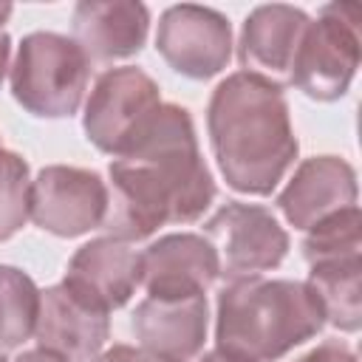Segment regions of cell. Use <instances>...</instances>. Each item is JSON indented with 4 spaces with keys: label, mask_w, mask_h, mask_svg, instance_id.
<instances>
[{
    "label": "cell",
    "mask_w": 362,
    "mask_h": 362,
    "mask_svg": "<svg viewBox=\"0 0 362 362\" xmlns=\"http://www.w3.org/2000/svg\"><path fill=\"white\" fill-rule=\"evenodd\" d=\"M325 325L308 283L238 277L218 294V351L246 362H274Z\"/></svg>",
    "instance_id": "3957f363"
},
{
    "label": "cell",
    "mask_w": 362,
    "mask_h": 362,
    "mask_svg": "<svg viewBox=\"0 0 362 362\" xmlns=\"http://www.w3.org/2000/svg\"><path fill=\"white\" fill-rule=\"evenodd\" d=\"M0 150H3V147H0Z\"/></svg>",
    "instance_id": "83f0119b"
},
{
    "label": "cell",
    "mask_w": 362,
    "mask_h": 362,
    "mask_svg": "<svg viewBox=\"0 0 362 362\" xmlns=\"http://www.w3.org/2000/svg\"><path fill=\"white\" fill-rule=\"evenodd\" d=\"M311 17L303 8L272 3V6H257L240 34V65L249 74H257L274 85L288 82L294 54L300 48V40L308 28Z\"/></svg>",
    "instance_id": "9a60e30c"
},
{
    "label": "cell",
    "mask_w": 362,
    "mask_h": 362,
    "mask_svg": "<svg viewBox=\"0 0 362 362\" xmlns=\"http://www.w3.org/2000/svg\"><path fill=\"white\" fill-rule=\"evenodd\" d=\"M198 362H246V359H238V356H229V354H223V351H209V354H204Z\"/></svg>",
    "instance_id": "d4e9b609"
},
{
    "label": "cell",
    "mask_w": 362,
    "mask_h": 362,
    "mask_svg": "<svg viewBox=\"0 0 362 362\" xmlns=\"http://www.w3.org/2000/svg\"><path fill=\"white\" fill-rule=\"evenodd\" d=\"M305 232L308 235L303 240V255H305L308 263L322 260V257H334V255L359 252V243H362V215H359V206L339 209V212L322 218L320 223H314Z\"/></svg>",
    "instance_id": "d6986e66"
},
{
    "label": "cell",
    "mask_w": 362,
    "mask_h": 362,
    "mask_svg": "<svg viewBox=\"0 0 362 362\" xmlns=\"http://www.w3.org/2000/svg\"><path fill=\"white\" fill-rule=\"evenodd\" d=\"M280 212L297 229H311L322 218L356 206V173L345 158L317 156L297 167L277 198Z\"/></svg>",
    "instance_id": "5bb4252c"
},
{
    "label": "cell",
    "mask_w": 362,
    "mask_h": 362,
    "mask_svg": "<svg viewBox=\"0 0 362 362\" xmlns=\"http://www.w3.org/2000/svg\"><path fill=\"white\" fill-rule=\"evenodd\" d=\"M8 17H11V6H8V3H0V25H3Z\"/></svg>",
    "instance_id": "484cf974"
},
{
    "label": "cell",
    "mask_w": 362,
    "mask_h": 362,
    "mask_svg": "<svg viewBox=\"0 0 362 362\" xmlns=\"http://www.w3.org/2000/svg\"><path fill=\"white\" fill-rule=\"evenodd\" d=\"M28 218H31L28 164L11 150H0V240L20 232Z\"/></svg>",
    "instance_id": "ffe728a7"
},
{
    "label": "cell",
    "mask_w": 362,
    "mask_h": 362,
    "mask_svg": "<svg viewBox=\"0 0 362 362\" xmlns=\"http://www.w3.org/2000/svg\"><path fill=\"white\" fill-rule=\"evenodd\" d=\"M206 297L158 300L147 297L133 311L139 348L158 362H192L206 339Z\"/></svg>",
    "instance_id": "7c38bea8"
},
{
    "label": "cell",
    "mask_w": 362,
    "mask_h": 362,
    "mask_svg": "<svg viewBox=\"0 0 362 362\" xmlns=\"http://www.w3.org/2000/svg\"><path fill=\"white\" fill-rule=\"evenodd\" d=\"M14 362H68L65 356H59V354H54V351H48V348H31V351H25L23 356H17Z\"/></svg>",
    "instance_id": "603a6c76"
},
{
    "label": "cell",
    "mask_w": 362,
    "mask_h": 362,
    "mask_svg": "<svg viewBox=\"0 0 362 362\" xmlns=\"http://www.w3.org/2000/svg\"><path fill=\"white\" fill-rule=\"evenodd\" d=\"M218 274V252L201 235H167L141 252V286L158 300L201 297Z\"/></svg>",
    "instance_id": "8fae6325"
},
{
    "label": "cell",
    "mask_w": 362,
    "mask_h": 362,
    "mask_svg": "<svg viewBox=\"0 0 362 362\" xmlns=\"http://www.w3.org/2000/svg\"><path fill=\"white\" fill-rule=\"evenodd\" d=\"M110 311L99 308L65 283L42 291L34 337L40 348H48L68 362H90L102 354L110 334Z\"/></svg>",
    "instance_id": "30bf717a"
},
{
    "label": "cell",
    "mask_w": 362,
    "mask_h": 362,
    "mask_svg": "<svg viewBox=\"0 0 362 362\" xmlns=\"http://www.w3.org/2000/svg\"><path fill=\"white\" fill-rule=\"evenodd\" d=\"M110 206L105 226L119 240H141L167 223H189L215 198L192 119L161 105L136 144L110 161Z\"/></svg>",
    "instance_id": "6da1fadb"
},
{
    "label": "cell",
    "mask_w": 362,
    "mask_h": 362,
    "mask_svg": "<svg viewBox=\"0 0 362 362\" xmlns=\"http://www.w3.org/2000/svg\"><path fill=\"white\" fill-rule=\"evenodd\" d=\"M209 141L226 184L269 195L297 158V136L280 85L238 71L209 99Z\"/></svg>",
    "instance_id": "7a4b0ae2"
},
{
    "label": "cell",
    "mask_w": 362,
    "mask_h": 362,
    "mask_svg": "<svg viewBox=\"0 0 362 362\" xmlns=\"http://www.w3.org/2000/svg\"><path fill=\"white\" fill-rule=\"evenodd\" d=\"M158 85L141 68L105 71L85 102V133L110 156L127 153L161 110Z\"/></svg>",
    "instance_id": "8992f818"
},
{
    "label": "cell",
    "mask_w": 362,
    "mask_h": 362,
    "mask_svg": "<svg viewBox=\"0 0 362 362\" xmlns=\"http://www.w3.org/2000/svg\"><path fill=\"white\" fill-rule=\"evenodd\" d=\"M156 48L181 76L209 79L221 74L232 57V25L209 6H170L158 20Z\"/></svg>",
    "instance_id": "9c48e42d"
},
{
    "label": "cell",
    "mask_w": 362,
    "mask_h": 362,
    "mask_svg": "<svg viewBox=\"0 0 362 362\" xmlns=\"http://www.w3.org/2000/svg\"><path fill=\"white\" fill-rule=\"evenodd\" d=\"M74 42L88 59L113 62L141 51L150 11L133 0H82L74 8Z\"/></svg>",
    "instance_id": "2e32d148"
},
{
    "label": "cell",
    "mask_w": 362,
    "mask_h": 362,
    "mask_svg": "<svg viewBox=\"0 0 362 362\" xmlns=\"http://www.w3.org/2000/svg\"><path fill=\"white\" fill-rule=\"evenodd\" d=\"M90 362H158V359L144 354L141 348H133V345H113V348L102 351L96 359H90Z\"/></svg>",
    "instance_id": "7402d4cb"
},
{
    "label": "cell",
    "mask_w": 362,
    "mask_h": 362,
    "mask_svg": "<svg viewBox=\"0 0 362 362\" xmlns=\"http://www.w3.org/2000/svg\"><path fill=\"white\" fill-rule=\"evenodd\" d=\"M308 288L317 294L325 322L339 331H356L362 322V260L359 252L334 255L308 263Z\"/></svg>",
    "instance_id": "e0dca14e"
},
{
    "label": "cell",
    "mask_w": 362,
    "mask_h": 362,
    "mask_svg": "<svg viewBox=\"0 0 362 362\" xmlns=\"http://www.w3.org/2000/svg\"><path fill=\"white\" fill-rule=\"evenodd\" d=\"M0 362H8V359H6V356H3V354H0Z\"/></svg>",
    "instance_id": "4316f807"
},
{
    "label": "cell",
    "mask_w": 362,
    "mask_h": 362,
    "mask_svg": "<svg viewBox=\"0 0 362 362\" xmlns=\"http://www.w3.org/2000/svg\"><path fill=\"white\" fill-rule=\"evenodd\" d=\"M62 283L105 311L122 308L141 286V252L113 235L90 240L71 257Z\"/></svg>",
    "instance_id": "4fadbf2b"
},
{
    "label": "cell",
    "mask_w": 362,
    "mask_h": 362,
    "mask_svg": "<svg viewBox=\"0 0 362 362\" xmlns=\"http://www.w3.org/2000/svg\"><path fill=\"white\" fill-rule=\"evenodd\" d=\"M107 206V184L90 170L54 164L31 181V221L51 235H85L105 223Z\"/></svg>",
    "instance_id": "ba28073f"
},
{
    "label": "cell",
    "mask_w": 362,
    "mask_h": 362,
    "mask_svg": "<svg viewBox=\"0 0 362 362\" xmlns=\"http://www.w3.org/2000/svg\"><path fill=\"white\" fill-rule=\"evenodd\" d=\"M8 57H11V40H8V34L0 31V85H3V76L8 71Z\"/></svg>",
    "instance_id": "cb8c5ba5"
},
{
    "label": "cell",
    "mask_w": 362,
    "mask_h": 362,
    "mask_svg": "<svg viewBox=\"0 0 362 362\" xmlns=\"http://www.w3.org/2000/svg\"><path fill=\"white\" fill-rule=\"evenodd\" d=\"M42 291L34 286V280L14 269L0 263V354L20 348L37 328Z\"/></svg>",
    "instance_id": "ac0fdd59"
},
{
    "label": "cell",
    "mask_w": 362,
    "mask_h": 362,
    "mask_svg": "<svg viewBox=\"0 0 362 362\" xmlns=\"http://www.w3.org/2000/svg\"><path fill=\"white\" fill-rule=\"evenodd\" d=\"M297 362H356V354H354L345 342L328 339V342L317 345L314 351H308V354H305L303 359H297Z\"/></svg>",
    "instance_id": "44dd1931"
},
{
    "label": "cell",
    "mask_w": 362,
    "mask_h": 362,
    "mask_svg": "<svg viewBox=\"0 0 362 362\" xmlns=\"http://www.w3.org/2000/svg\"><path fill=\"white\" fill-rule=\"evenodd\" d=\"M206 240L218 252L221 274L229 280L255 277L280 266L288 252V235L277 218L257 204L232 201L204 223Z\"/></svg>",
    "instance_id": "52a82bcc"
},
{
    "label": "cell",
    "mask_w": 362,
    "mask_h": 362,
    "mask_svg": "<svg viewBox=\"0 0 362 362\" xmlns=\"http://www.w3.org/2000/svg\"><path fill=\"white\" fill-rule=\"evenodd\" d=\"M90 59L62 34L34 31L23 37L11 65V93L34 116L62 119L85 99Z\"/></svg>",
    "instance_id": "277c9868"
},
{
    "label": "cell",
    "mask_w": 362,
    "mask_h": 362,
    "mask_svg": "<svg viewBox=\"0 0 362 362\" xmlns=\"http://www.w3.org/2000/svg\"><path fill=\"white\" fill-rule=\"evenodd\" d=\"M359 3L325 6L320 17L308 23L300 40L288 85L320 102L339 99L359 68Z\"/></svg>",
    "instance_id": "5b68a950"
}]
</instances>
